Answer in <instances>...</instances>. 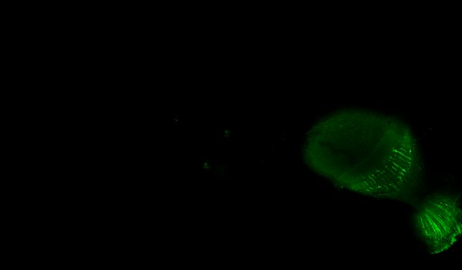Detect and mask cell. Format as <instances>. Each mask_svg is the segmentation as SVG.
I'll return each instance as SVG.
<instances>
[{
  "mask_svg": "<svg viewBox=\"0 0 462 270\" xmlns=\"http://www.w3.org/2000/svg\"><path fill=\"white\" fill-rule=\"evenodd\" d=\"M304 158L334 184L373 198L409 202L420 189L423 162L411 127L373 110L338 109L307 134Z\"/></svg>",
  "mask_w": 462,
  "mask_h": 270,
  "instance_id": "6da1fadb",
  "label": "cell"
},
{
  "mask_svg": "<svg viewBox=\"0 0 462 270\" xmlns=\"http://www.w3.org/2000/svg\"><path fill=\"white\" fill-rule=\"evenodd\" d=\"M413 221L418 237L427 246L437 251L448 248L460 232L458 202L448 194L429 195L417 206Z\"/></svg>",
  "mask_w": 462,
  "mask_h": 270,
  "instance_id": "7a4b0ae2",
  "label": "cell"
}]
</instances>
